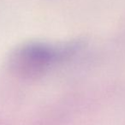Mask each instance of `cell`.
Masks as SVG:
<instances>
[{
	"label": "cell",
	"mask_w": 125,
	"mask_h": 125,
	"mask_svg": "<svg viewBox=\"0 0 125 125\" xmlns=\"http://www.w3.org/2000/svg\"><path fill=\"white\" fill-rule=\"evenodd\" d=\"M55 55L53 51L39 44H28L16 49L10 58V67L21 76L38 75L47 67Z\"/></svg>",
	"instance_id": "1"
}]
</instances>
